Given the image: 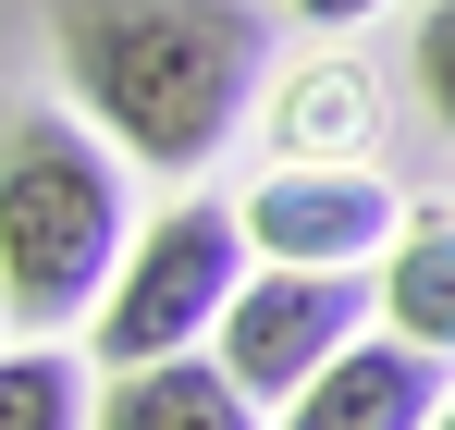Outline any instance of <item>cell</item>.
Returning a JSON list of instances; mask_svg holds the SVG:
<instances>
[{
  "label": "cell",
  "mask_w": 455,
  "mask_h": 430,
  "mask_svg": "<svg viewBox=\"0 0 455 430\" xmlns=\"http://www.w3.org/2000/svg\"><path fill=\"white\" fill-rule=\"evenodd\" d=\"M296 12H307V25H370L381 0H296Z\"/></svg>",
  "instance_id": "7c38bea8"
},
{
  "label": "cell",
  "mask_w": 455,
  "mask_h": 430,
  "mask_svg": "<svg viewBox=\"0 0 455 430\" xmlns=\"http://www.w3.org/2000/svg\"><path fill=\"white\" fill-rule=\"evenodd\" d=\"M431 418H443V357H419V345H394V332L345 345V357L283 406V430H431Z\"/></svg>",
  "instance_id": "8992f818"
},
{
  "label": "cell",
  "mask_w": 455,
  "mask_h": 430,
  "mask_svg": "<svg viewBox=\"0 0 455 430\" xmlns=\"http://www.w3.org/2000/svg\"><path fill=\"white\" fill-rule=\"evenodd\" d=\"M86 430H259V394H234V369L197 345V357L111 369V394L86 406Z\"/></svg>",
  "instance_id": "52a82bcc"
},
{
  "label": "cell",
  "mask_w": 455,
  "mask_h": 430,
  "mask_svg": "<svg viewBox=\"0 0 455 430\" xmlns=\"http://www.w3.org/2000/svg\"><path fill=\"white\" fill-rule=\"evenodd\" d=\"M0 430H86V369L62 345H12L0 357Z\"/></svg>",
  "instance_id": "30bf717a"
},
{
  "label": "cell",
  "mask_w": 455,
  "mask_h": 430,
  "mask_svg": "<svg viewBox=\"0 0 455 430\" xmlns=\"http://www.w3.org/2000/svg\"><path fill=\"white\" fill-rule=\"evenodd\" d=\"M124 160L62 111H0V320L12 332H75L124 271Z\"/></svg>",
  "instance_id": "7a4b0ae2"
},
{
  "label": "cell",
  "mask_w": 455,
  "mask_h": 430,
  "mask_svg": "<svg viewBox=\"0 0 455 430\" xmlns=\"http://www.w3.org/2000/svg\"><path fill=\"white\" fill-rule=\"evenodd\" d=\"M406 74H419V99H431V123L455 136V0H431V12L406 25Z\"/></svg>",
  "instance_id": "8fae6325"
},
{
  "label": "cell",
  "mask_w": 455,
  "mask_h": 430,
  "mask_svg": "<svg viewBox=\"0 0 455 430\" xmlns=\"http://www.w3.org/2000/svg\"><path fill=\"white\" fill-rule=\"evenodd\" d=\"M246 259L271 271H381V246L406 234L394 185L357 172V160H283L271 185H246Z\"/></svg>",
  "instance_id": "5b68a950"
},
{
  "label": "cell",
  "mask_w": 455,
  "mask_h": 430,
  "mask_svg": "<svg viewBox=\"0 0 455 430\" xmlns=\"http://www.w3.org/2000/svg\"><path fill=\"white\" fill-rule=\"evenodd\" d=\"M370 307H381V332H394V345H419V357H455V210H419L394 246H381Z\"/></svg>",
  "instance_id": "ba28073f"
},
{
  "label": "cell",
  "mask_w": 455,
  "mask_h": 430,
  "mask_svg": "<svg viewBox=\"0 0 455 430\" xmlns=\"http://www.w3.org/2000/svg\"><path fill=\"white\" fill-rule=\"evenodd\" d=\"M431 430H455V394H443V418H431Z\"/></svg>",
  "instance_id": "4fadbf2b"
},
{
  "label": "cell",
  "mask_w": 455,
  "mask_h": 430,
  "mask_svg": "<svg viewBox=\"0 0 455 430\" xmlns=\"http://www.w3.org/2000/svg\"><path fill=\"white\" fill-rule=\"evenodd\" d=\"M50 50L86 136L136 172H197L259 99V12L246 0H50Z\"/></svg>",
  "instance_id": "6da1fadb"
},
{
  "label": "cell",
  "mask_w": 455,
  "mask_h": 430,
  "mask_svg": "<svg viewBox=\"0 0 455 430\" xmlns=\"http://www.w3.org/2000/svg\"><path fill=\"white\" fill-rule=\"evenodd\" d=\"M234 283H246V221L222 197H172V210L124 246V271L99 295V357L111 369H148V357H197L222 332Z\"/></svg>",
  "instance_id": "3957f363"
},
{
  "label": "cell",
  "mask_w": 455,
  "mask_h": 430,
  "mask_svg": "<svg viewBox=\"0 0 455 430\" xmlns=\"http://www.w3.org/2000/svg\"><path fill=\"white\" fill-rule=\"evenodd\" d=\"M283 136H296L307 160L357 147V136H370V74H357V62H307L296 86H283Z\"/></svg>",
  "instance_id": "9c48e42d"
},
{
  "label": "cell",
  "mask_w": 455,
  "mask_h": 430,
  "mask_svg": "<svg viewBox=\"0 0 455 430\" xmlns=\"http://www.w3.org/2000/svg\"><path fill=\"white\" fill-rule=\"evenodd\" d=\"M357 320H370V271H246L222 332H210V357L234 369V394L296 406L307 381L357 345Z\"/></svg>",
  "instance_id": "277c9868"
}]
</instances>
